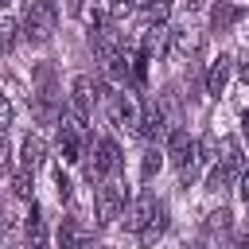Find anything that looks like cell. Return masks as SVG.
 Listing matches in <instances>:
<instances>
[{
    "label": "cell",
    "mask_w": 249,
    "mask_h": 249,
    "mask_svg": "<svg viewBox=\"0 0 249 249\" xmlns=\"http://www.w3.org/2000/svg\"><path fill=\"white\" fill-rule=\"evenodd\" d=\"M54 23H58V12H54V0H31L27 12H23V39L43 47L51 35H54Z\"/></svg>",
    "instance_id": "obj_1"
},
{
    "label": "cell",
    "mask_w": 249,
    "mask_h": 249,
    "mask_svg": "<svg viewBox=\"0 0 249 249\" xmlns=\"http://www.w3.org/2000/svg\"><path fill=\"white\" fill-rule=\"evenodd\" d=\"M117 167H121V148H117L109 136L97 140V144H93V160L86 163V179H89V183H105Z\"/></svg>",
    "instance_id": "obj_2"
},
{
    "label": "cell",
    "mask_w": 249,
    "mask_h": 249,
    "mask_svg": "<svg viewBox=\"0 0 249 249\" xmlns=\"http://www.w3.org/2000/svg\"><path fill=\"white\" fill-rule=\"evenodd\" d=\"M121 206H124V195H121V187H113V183H101V187H97V198H93L97 226H109V222H117V218H121Z\"/></svg>",
    "instance_id": "obj_3"
},
{
    "label": "cell",
    "mask_w": 249,
    "mask_h": 249,
    "mask_svg": "<svg viewBox=\"0 0 249 249\" xmlns=\"http://www.w3.org/2000/svg\"><path fill=\"white\" fill-rule=\"evenodd\" d=\"M70 101H74V113H78V117H89V109H93V101H97V86H93V78L78 74V78L70 82Z\"/></svg>",
    "instance_id": "obj_4"
},
{
    "label": "cell",
    "mask_w": 249,
    "mask_h": 249,
    "mask_svg": "<svg viewBox=\"0 0 249 249\" xmlns=\"http://www.w3.org/2000/svg\"><path fill=\"white\" fill-rule=\"evenodd\" d=\"M156 210H160V198L156 195H140L136 202H132V210H128V218H124V230H144L152 218H156Z\"/></svg>",
    "instance_id": "obj_5"
},
{
    "label": "cell",
    "mask_w": 249,
    "mask_h": 249,
    "mask_svg": "<svg viewBox=\"0 0 249 249\" xmlns=\"http://www.w3.org/2000/svg\"><path fill=\"white\" fill-rule=\"evenodd\" d=\"M163 105L160 101H148L144 105V113H140V121H136V132L144 136V140H156V136H163Z\"/></svg>",
    "instance_id": "obj_6"
},
{
    "label": "cell",
    "mask_w": 249,
    "mask_h": 249,
    "mask_svg": "<svg viewBox=\"0 0 249 249\" xmlns=\"http://www.w3.org/2000/svg\"><path fill=\"white\" fill-rule=\"evenodd\" d=\"M167 156H171L175 167H187L191 160H198V144H195L183 128H175V132H171V152H167Z\"/></svg>",
    "instance_id": "obj_7"
},
{
    "label": "cell",
    "mask_w": 249,
    "mask_h": 249,
    "mask_svg": "<svg viewBox=\"0 0 249 249\" xmlns=\"http://www.w3.org/2000/svg\"><path fill=\"white\" fill-rule=\"evenodd\" d=\"M58 245H62V249H86V245H89V230H86L78 218H62V226H58Z\"/></svg>",
    "instance_id": "obj_8"
},
{
    "label": "cell",
    "mask_w": 249,
    "mask_h": 249,
    "mask_svg": "<svg viewBox=\"0 0 249 249\" xmlns=\"http://www.w3.org/2000/svg\"><path fill=\"white\" fill-rule=\"evenodd\" d=\"M23 233H27V249H47V222H43L39 202H31V214L23 222Z\"/></svg>",
    "instance_id": "obj_9"
},
{
    "label": "cell",
    "mask_w": 249,
    "mask_h": 249,
    "mask_svg": "<svg viewBox=\"0 0 249 249\" xmlns=\"http://www.w3.org/2000/svg\"><path fill=\"white\" fill-rule=\"evenodd\" d=\"M230 66H233V58L230 54H218L214 62H210V70H206V93H222L226 89V82H230Z\"/></svg>",
    "instance_id": "obj_10"
},
{
    "label": "cell",
    "mask_w": 249,
    "mask_h": 249,
    "mask_svg": "<svg viewBox=\"0 0 249 249\" xmlns=\"http://www.w3.org/2000/svg\"><path fill=\"white\" fill-rule=\"evenodd\" d=\"M109 117H113V124H121V128L140 121V113H136V105H132L128 93H113V97H109Z\"/></svg>",
    "instance_id": "obj_11"
},
{
    "label": "cell",
    "mask_w": 249,
    "mask_h": 249,
    "mask_svg": "<svg viewBox=\"0 0 249 249\" xmlns=\"http://www.w3.org/2000/svg\"><path fill=\"white\" fill-rule=\"evenodd\" d=\"M241 16H245V12H241L237 4H226V0H218V4L210 8V27H214V31H230V27H233Z\"/></svg>",
    "instance_id": "obj_12"
},
{
    "label": "cell",
    "mask_w": 249,
    "mask_h": 249,
    "mask_svg": "<svg viewBox=\"0 0 249 249\" xmlns=\"http://www.w3.org/2000/svg\"><path fill=\"white\" fill-rule=\"evenodd\" d=\"M163 230H167V206L160 202V210H156V218H152V222H148V226L140 230V245H144V249H148V245H156V241L163 237Z\"/></svg>",
    "instance_id": "obj_13"
},
{
    "label": "cell",
    "mask_w": 249,
    "mask_h": 249,
    "mask_svg": "<svg viewBox=\"0 0 249 249\" xmlns=\"http://www.w3.org/2000/svg\"><path fill=\"white\" fill-rule=\"evenodd\" d=\"M233 179H237V171H233V167H226V163H218V167L206 175V191H214V195H218V191H230V187H233Z\"/></svg>",
    "instance_id": "obj_14"
},
{
    "label": "cell",
    "mask_w": 249,
    "mask_h": 249,
    "mask_svg": "<svg viewBox=\"0 0 249 249\" xmlns=\"http://www.w3.org/2000/svg\"><path fill=\"white\" fill-rule=\"evenodd\" d=\"M39 163H43V140H39V136H27V140H23V167L35 171Z\"/></svg>",
    "instance_id": "obj_15"
},
{
    "label": "cell",
    "mask_w": 249,
    "mask_h": 249,
    "mask_svg": "<svg viewBox=\"0 0 249 249\" xmlns=\"http://www.w3.org/2000/svg\"><path fill=\"white\" fill-rule=\"evenodd\" d=\"M222 163H226V167H233L237 175L245 171V156H241L237 140H222Z\"/></svg>",
    "instance_id": "obj_16"
},
{
    "label": "cell",
    "mask_w": 249,
    "mask_h": 249,
    "mask_svg": "<svg viewBox=\"0 0 249 249\" xmlns=\"http://www.w3.org/2000/svg\"><path fill=\"white\" fill-rule=\"evenodd\" d=\"M230 226H233V214L230 210H214V214H206V233H230Z\"/></svg>",
    "instance_id": "obj_17"
},
{
    "label": "cell",
    "mask_w": 249,
    "mask_h": 249,
    "mask_svg": "<svg viewBox=\"0 0 249 249\" xmlns=\"http://www.w3.org/2000/svg\"><path fill=\"white\" fill-rule=\"evenodd\" d=\"M187 51H195V35H191V31H171V51H167V54H171V58H183Z\"/></svg>",
    "instance_id": "obj_18"
},
{
    "label": "cell",
    "mask_w": 249,
    "mask_h": 249,
    "mask_svg": "<svg viewBox=\"0 0 249 249\" xmlns=\"http://www.w3.org/2000/svg\"><path fill=\"white\" fill-rule=\"evenodd\" d=\"M160 167H163V152H160V148H148V152H144V163H140V179L148 183Z\"/></svg>",
    "instance_id": "obj_19"
},
{
    "label": "cell",
    "mask_w": 249,
    "mask_h": 249,
    "mask_svg": "<svg viewBox=\"0 0 249 249\" xmlns=\"http://www.w3.org/2000/svg\"><path fill=\"white\" fill-rule=\"evenodd\" d=\"M12 187H16V198H31V171H27V167H19V171H16V179H12Z\"/></svg>",
    "instance_id": "obj_20"
},
{
    "label": "cell",
    "mask_w": 249,
    "mask_h": 249,
    "mask_svg": "<svg viewBox=\"0 0 249 249\" xmlns=\"http://www.w3.org/2000/svg\"><path fill=\"white\" fill-rule=\"evenodd\" d=\"M144 19H148V23H163V19H167V0L144 4Z\"/></svg>",
    "instance_id": "obj_21"
},
{
    "label": "cell",
    "mask_w": 249,
    "mask_h": 249,
    "mask_svg": "<svg viewBox=\"0 0 249 249\" xmlns=\"http://www.w3.org/2000/svg\"><path fill=\"white\" fill-rule=\"evenodd\" d=\"M16 23L12 19H0V51H12V43H16Z\"/></svg>",
    "instance_id": "obj_22"
},
{
    "label": "cell",
    "mask_w": 249,
    "mask_h": 249,
    "mask_svg": "<svg viewBox=\"0 0 249 249\" xmlns=\"http://www.w3.org/2000/svg\"><path fill=\"white\" fill-rule=\"evenodd\" d=\"M12 124V101L8 97H0V136H4V128Z\"/></svg>",
    "instance_id": "obj_23"
},
{
    "label": "cell",
    "mask_w": 249,
    "mask_h": 249,
    "mask_svg": "<svg viewBox=\"0 0 249 249\" xmlns=\"http://www.w3.org/2000/svg\"><path fill=\"white\" fill-rule=\"evenodd\" d=\"M54 183H58V195H62V198H70V191H74V187H70V179H66V171H62V167H58Z\"/></svg>",
    "instance_id": "obj_24"
},
{
    "label": "cell",
    "mask_w": 249,
    "mask_h": 249,
    "mask_svg": "<svg viewBox=\"0 0 249 249\" xmlns=\"http://www.w3.org/2000/svg\"><path fill=\"white\" fill-rule=\"evenodd\" d=\"M136 8V0H113V16H128Z\"/></svg>",
    "instance_id": "obj_25"
},
{
    "label": "cell",
    "mask_w": 249,
    "mask_h": 249,
    "mask_svg": "<svg viewBox=\"0 0 249 249\" xmlns=\"http://www.w3.org/2000/svg\"><path fill=\"white\" fill-rule=\"evenodd\" d=\"M237 187H241V198H245V206H249V171L237 175Z\"/></svg>",
    "instance_id": "obj_26"
},
{
    "label": "cell",
    "mask_w": 249,
    "mask_h": 249,
    "mask_svg": "<svg viewBox=\"0 0 249 249\" xmlns=\"http://www.w3.org/2000/svg\"><path fill=\"white\" fill-rule=\"evenodd\" d=\"M8 167V144H4V136H0V171Z\"/></svg>",
    "instance_id": "obj_27"
},
{
    "label": "cell",
    "mask_w": 249,
    "mask_h": 249,
    "mask_svg": "<svg viewBox=\"0 0 249 249\" xmlns=\"http://www.w3.org/2000/svg\"><path fill=\"white\" fill-rule=\"evenodd\" d=\"M241 82H245V86H249V54H245V58H241Z\"/></svg>",
    "instance_id": "obj_28"
},
{
    "label": "cell",
    "mask_w": 249,
    "mask_h": 249,
    "mask_svg": "<svg viewBox=\"0 0 249 249\" xmlns=\"http://www.w3.org/2000/svg\"><path fill=\"white\" fill-rule=\"evenodd\" d=\"M241 132H245V136H249V109H245V113H241Z\"/></svg>",
    "instance_id": "obj_29"
},
{
    "label": "cell",
    "mask_w": 249,
    "mask_h": 249,
    "mask_svg": "<svg viewBox=\"0 0 249 249\" xmlns=\"http://www.w3.org/2000/svg\"><path fill=\"white\" fill-rule=\"evenodd\" d=\"M237 249H249V237H237Z\"/></svg>",
    "instance_id": "obj_30"
},
{
    "label": "cell",
    "mask_w": 249,
    "mask_h": 249,
    "mask_svg": "<svg viewBox=\"0 0 249 249\" xmlns=\"http://www.w3.org/2000/svg\"><path fill=\"white\" fill-rule=\"evenodd\" d=\"M183 249H202V245H198V241H191V245H183Z\"/></svg>",
    "instance_id": "obj_31"
},
{
    "label": "cell",
    "mask_w": 249,
    "mask_h": 249,
    "mask_svg": "<svg viewBox=\"0 0 249 249\" xmlns=\"http://www.w3.org/2000/svg\"><path fill=\"white\" fill-rule=\"evenodd\" d=\"M0 4H8V0H0Z\"/></svg>",
    "instance_id": "obj_32"
},
{
    "label": "cell",
    "mask_w": 249,
    "mask_h": 249,
    "mask_svg": "<svg viewBox=\"0 0 249 249\" xmlns=\"http://www.w3.org/2000/svg\"><path fill=\"white\" fill-rule=\"evenodd\" d=\"M101 249H105V245H101Z\"/></svg>",
    "instance_id": "obj_33"
}]
</instances>
